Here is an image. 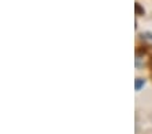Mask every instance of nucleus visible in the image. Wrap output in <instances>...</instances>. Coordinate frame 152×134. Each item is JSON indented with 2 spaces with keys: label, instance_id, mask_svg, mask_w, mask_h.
Masks as SVG:
<instances>
[{
  "label": "nucleus",
  "instance_id": "obj_1",
  "mask_svg": "<svg viewBox=\"0 0 152 134\" xmlns=\"http://www.w3.org/2000/svg\"><path fill=\"white\" fill-rule=\"evenodd\" d=\"M144 84H145V80L144 79H136V83H134V88H136V91H140V89L144 87Z\"/></svg>",
  "mask_w": 152,
  "mask_h": 134
},
{
  "label": "nucleus",
  "instance_id": "obj_2",
  "mask_svg": "<svg viewBox=\"0 0 152 134\" xmlns=\"http://www.w3.org/2000/svg\"><path fill=\"white\" fill-rule=\"evenodd\" d=\"M134 8H136V15H144V8H142L141 6H140L139 3H136V6H134Z\"/></svg>",
  "mask_w": 152,
  "mask_h": 134
},
{
  "label": "nucleus",
  "instance_id": "obj_3",
  "mask_svg": "<svg viewBox=\"0 0 152 134\" xmlns=\"http://www.w3.org/2000/svg\"><path fill=\"white\" fill-rule=\"evenodd\" d=\"M141 37H142V39H145V41H149V42L152 43V34H151V33H142Z\"/></svg>",
  "mask_w": 152,
  "mask_h": 134
}]
</instances>
